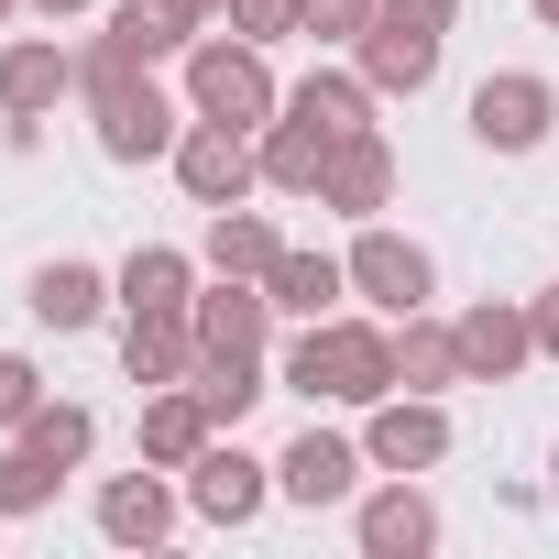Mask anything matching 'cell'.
<instances>
[{
	"mask_svg": "<svg viewBox=\"0 0 559 559\" xmlns=\"http://www.w3.org/2000/svg\"><path fill=\"white\" fill-rule=\"evenodd\" d=\"M341 472H352V461H341V450H319V439H308V450H297V493H341Z\"/></svg>",
	"mask_w": 559,
	"mask_h": 559,
	"instance_id": "obj_1",
	"label": "cell"
}]
</instances>
